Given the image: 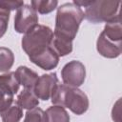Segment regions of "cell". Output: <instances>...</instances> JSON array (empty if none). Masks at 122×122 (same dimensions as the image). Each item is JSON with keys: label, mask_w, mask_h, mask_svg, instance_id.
<instances>
[{"label": "cell", "mask_w": 122, "mask_h": 122, "mask_svg": "<svg viewBox=\"0 0 122 122\" xmlns=\"http://www.w3.org/2000/svg\"><path fill=\"white\" fill-rule=\"evenodd\" d=\"M17 77V80L20 85L24 87V89L33 91L34 86L38 80V74L26 66H20L14 71Z\"/></svg>", "instance_id": "10"}, {"label": "cell", "mask_w": 122, "mask_h": 122, "mask_svg": "<svg viewBox=\"0 0 122 122\" xmlns=\"http://www.w3.org/2000/svg\"><path fill=\"white\" fill-rule=\"evenodd\" d=\"M37 25H38L37 12L30 5L24 4L16 10L14 16V29L16 32L26 34Z\"/></svg>", "instance_id": "5"}, {"label": "cell", "mask_w": 122, "mask_h": 122, "mask_svg": "<svg viewBox=\"0 0 122 122\" xmlns=\"http://www.w3.org/2000/svg\"><path fill=\"white\" fill-rule=\"evenodd\" d=\"M84 19L83 10L74 3H65L57 9L53 37L72 42Z\"/></svg>", "instance_id": "1"}, {"label": "cell", "mask_w": 122, "mask_h": 122, "mask_svg": "<svg viewBox=\"0 0 122 122\" xmlns=\"http://www.w3.org/2000/svg\"><path fill=\"white\" fill-rule=\"evenodd\" d=\"M120 1H90L89 5L85 7L84 18L94 24L111 22L120 16Z\"/></svg>", "instance_id": "3"}, {"label": "cell", "mask_w": 122, "mask_h": 122, "mask_svg": "<svg viewBox=\"0 0 122 122\" xmlns=\"http://www.w3.org/2000/svg\"><path fill=\"white\" fill-rule=\"evenodd\" d=\"M102 33L109 39L115 42H122V26L120 16L106 23Z\"/></svg>", "instance_id": "11"}, {"label": "cell", "mask_w": 122, "mask_h": 122, "mask_svg": "<svg viewBox=\"0 0 122 122\" xmlns=\"http://www.w3.org/2000/svg\"><path fill=\"white\" fill-rule=\"evenodd\" d=\"M47 122H70V115L65 108L53 105L45 112Z\"/></svg>", "instance_id": "14"}, {"label": "cell", "mask_w": 122, "mask_h": 122, "mask_svg": "<svg viewBox=\"0 0 122 122\" xmlns=\"http://www.w3.org/2000/svg\"><path fill=\"white\" fill-rule=\"evenodd\" d=\"M61 77L65 85L73 88L80 87L86 78V69L84 64L77 60L70 61L63 67Z\"/></svg>", "instance_id": "6"}, {"label": "cell", "mask_w": 122, "mask_h": 122, "mask_svg": "<svg viewBox=\"0 0 122 122\" xmlns=\"http://www.w3.org/2000/svg\"><path fill=\"white\" fill-rule=\"evenodd\" d=\"M10 20V11L0 8V38L6 33Z\"/></svg>", "instance_id": "20"}, {"label": "cell", "mask_w": 122, "mask_h": 122, "mask_svg": "<svg viewBox=\"0 0 122 122\" xmlns=\"http://www.w3.org/2000/svg\"><path fill=\"white\" fill-rule=\"evenodd\" d=\"M96 50L106 58H116L121 54L122 42L112 41L101 32L96 41Z\"/></svg>", "instance_id": "9"}, {"label": "cell", "mask_w": 122, "mask_h": 122, "mask_svg": "<svg viewBox=\"0 0 122 122\" xmlns=\"http://www.w3.org/2000/svg\"><path fill=\"white\" fill-rule=\"evenodd\" d=\"M19 82L14 71L6 72L0 75V89L14 95L19 90Z\"/></svg>", "instance_id": "13"}, {"label": "cell", "mask_w": 122, "mask_h": 122, "mask_svg": "<svg viewBox=\"0 0 122 122\" xmlns=\"http://www.w3.org/2000/svg\"><path fill=\"white\" fill-rule=\"evenodd\" d=\"M16 104L26 110H31L39 105V99L31 90L24 89L17 96Z\"/></svg>", "instance_id": "12"}, {"label": "cell", "mask_w": 122, "mask_h": 122, "mask_svg": "<svg viewBox=\"0 0 122 122\" xmlns=\"http://www.w3.org/2000/svg\"><path fill=\"white\" fill-rule=\"evenodd\" d=\"M29 58L33 64L45 71L54 69L59 62V55L51 46H49L41 51L29 56Z\"/></svg>", "instance_id": "8"}, {"label": "cell", "mask_w": 122, "mask_h": 122, "mask_svg": "<svg viewBox=\"0 0 122 122\" xmlns=\"http://www.w3.org/2000/svg\"><path fill=\"white\" fill-rule=\"evenodd\" d=\"M24 122H47L45 112L38 107L28 110L25 113Z\"/></svg>", "instance_id": "18"}, {"label": "cell", "mask_w": 122, "mask_h": 122, "mask_svg": "<svg viewBox=\"0 0 122 122\" xmlns=\"http://www.w3.org/2000/svg\"><path fill=\"white\" fill-rule=\"evenodd\" d=\"M58 1H45V0H33L30 2V6L34 10L40 14H48L57 8Z\"/></svg>", "instance_id": "17"}, {"label": "cell", "mask_w": 122, "mask_h": 122, "mask_svg": "<svg viewBox=\"0 0 122 122\" xmlns=\"http://www.w3.org/2000/svg\"><path fill=\"white\" fill-rule=\"evenodd\" d=\"M13 102V95L0 89V112L7 110Z\"/></svg>", "instance_id": "19"}, {"label": "cell", "mask_w": 122, "mask_h": 122, "mask_svg": "<svg viewBox=\"0 0 122 122\" xmlns=\"http://www.w3.org/2000/svg\"><path fill=\"white\" fill-rule=\"evenodd\" d=\"M120 98L116 101V103L113 105L112 111V118L114 122H121V108H120Z\"/></svg>", "instance_id": "22"}, {"label": "cell", "mask_w": 122, "mask_h": 122, "mask_svg": "<svg viewBox=\"0 0 122 122\" xmlns=\"http://www.w3.org/2000/svg\"><path fill=\"white\" fill-rule=\"evenodd\" d=\"M58 83L59 81L55 72L42 74L38 77V80L33 89V92L38 97V99L47 101L51 98V93Z\"/></svg>", "instance_id": "7"}, {"label": "cell", "mask_w": 122, "mask_h": 122, "mask_svg": "<svg viewBox=\"0 0 122 122\" xmlns=\"http://www.w3.org/2000/svg\"><path fill=\"white\" fill-rule=\"evenodd\" d=\"M14 63L13 52L6 47H0V72H8Z\"/></svg>", "instance_id": "16"}, {"label": "cell", "mask_w": 122, "mask_h": 122, "mask_svg": "<svg viewBox=\"0 0 122 122\" xmlns=\"http://www.w3.org/2000/svg\"><path fill=\"white\" fill-rule=\"evenodd\" d=\"M0 115L3 122H19L23 117V110L15 104L0 112Z\"/></svg>", "instance_id": "15"}, {"label": "cell", "mask_w": 122, "mask_h": 122, "mask_svg": "<svg viewBox=\"0 0 122 122\" xmlns=\"http://www.w3.org/2000/svg\"><path fill=\"white\" fill-rule=\"evenodd\" d=\"M24 5L23 1H0V8L7 10L9 11L18 10L20 7Z\"/></svg>", "instance_id": "21"}, {"label": "cell", "mask_w": 122, "mask_h": 122, "mask_svg": "<svg viewBox=\"0 0 122 122\" xmlns=\"http://www.w3.org/2000/svg\"><path fill=\"white\" fill-rule=\"evenodd\" d=\"M53 38L52 30L45 25H37L31 30L24 34L21 45L28 56L33 55L45 48L51 46Z\"/></svg>", "instance_id": "4"}, {"label": "cell", "mask_w": 122, "mask_h": 122, "mask_svg": "<svg viewBox=\"0 0 122 122\" xmlns=\"http://www.w3.org/2000/svg\"><path fill=\"white\" fill-rule=\"evenodd\" d=\"M53 105L70 109L73 113L81 115L89 109V98L87 94L79 90L67 86L65 84H57L51 96Z\"/></svg>", "instance_id": "2"}]
</instances>
